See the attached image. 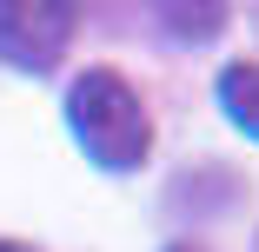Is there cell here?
Instances as JSON below:
<instances>
[{
    "label": "cell",
    "instance_id": "3",
    "mask_svg": "<svg viewBox=\"0 0 259 252\" xmlns=\"http://www.w3.org/2000/svg\"><path fill=\"white\" fill-rule=\"evenodd\" d=\"M153 14H160V27L173 40L199 46V40H213L226 27V0H153Z\"/></svg>",
    "mask_w": 259,
    "mask_h": 252
},
{
    "label": "cell",
    "instance_id": "4",
    "mask_svg": "<svg viewBox=\"0 0 259 252\" xmlns=\"http://www.w3.org/2000/svg\"><path fill=\"white\" fill-rule=\"evenodd\" d=\"M220 107L246 139H259V60H233L220 73Z\"/></svg>",
    "mask_w": 259,
    "mask_h": 252
},
{
    "label": "cell",
    "instance_id": "6",
    "mask_svg": "<svg viewBox=\"0 0 259 252\" xmlns=\"http://www.w3.org/2000/svg\"><path fill=\"white\" fill-rule=\"evenodd\" d=\"M166 252H199V245H166Z\"/></svg>",
    "mask_w": 259,
    "mask_h": 252
},
{
    "label": "cell",
    "instance_id": "5",
    "mask_svg": "<svg viewBox=\"0 0 259 252\" xmlns=\"http://www.w3.org/2000/svg\"><path fill=\"white\" fill-rule=\"evenodd\" d=\"M0 252H33V245H20V239H0Z\"/></svg>",
    "mask_w": 259,
    "mask_h": 252
},
{
    "label": "cell",
    "instance_id": "1",
    "mask_svg": "<svg viewBox=\"0 0 259 252\" xmlns=\"http://www.w3.org/2000/svg\"><path fill=\"white\" fill-rule=\"evenodd\" d=\"M67 126L80 139V153L100 173H133L153 153V120L140 107V93L113 73V67H87L67 86Z\"/></svg>",
    "mask_w": 259,
    "mask_h": 252
},
{
    "label": "cell",
    "instance_id": "2",
    "mask_svg": "<svg viewBox=\"0 0 259 252\" xmlns=\"http://www.w3.org/2000/svg\"><path fill=\"white\" fill-rule=\"evenodd\" d=\"M73 46V0H0V60L54 73Z\"/></svg>",
    "mask_w": 259,
    "mask_h": 252
}]
</instances>
